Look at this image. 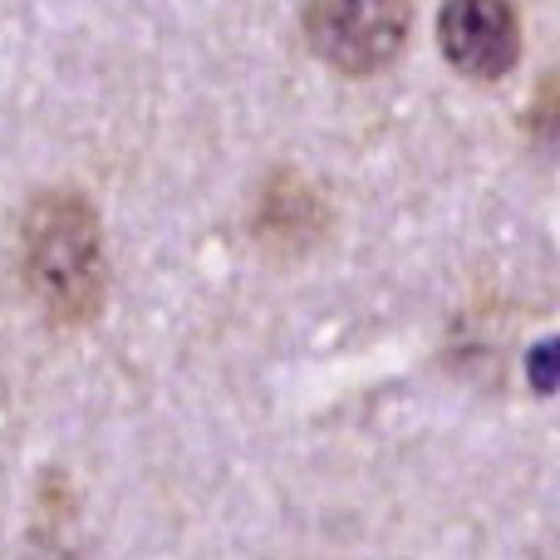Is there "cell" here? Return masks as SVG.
Listing matches in <instances>:
<instances>
[{
  "label": "cell",
  "mask_w": 560,
  "mask_h": 560,
  "mask_svg": "<svg viewBox=\"0 0 560 560\" xmlns=\"http://www.w3.org/2000/svg\"><path fill=\"white\" fill-rule=\"evenodd\" d=\"M526 378H532L536 394H556L560 388V335L541 339V345L526 354Z\"/></svg>",
  "instance_id": "obj_6"
},
{
  "label": "cell",
  "mask_w": 560,
  "mask_h": 560,
  "mask_svg": "<svg viewBox=\"0 0 560 560\" xmlns=\"http://www.w3.org/2000/svg\"><path fill=\"white\" fill-rule=\"evenodd\" d=\"M532 138H536V148H541V153L560 167V84L546 89L541 104H536V114H532Z\"/></svg>",
  "instance_id": "obj_5"
},
{
  "label": "cell",
  "mask_w": 560,
  "mask_h": 560,
  "mask_svg": "<svg viewBox=\"0 0 560 560\" xmlns=\"http://www.w3.org/2000/svg\"><path fill=\"white\" fill-rule=\"evenodd\" d=\"M305 45L335 74L364 79L388 69L408 45L413 5L408 0H305Z\"/></svg>",
  "instance_id": "obj_2"
},
{
  "label": "cell",
  "mask_w": 560,
  "mask_h": 560,
  "mask_svg": "<svg viewBox=\"0 0 560 560\" xmlns=\"http://www.w3.org/2000/svg\"><path fill=\"white\" fill-rule=\"evenodd\" d=\"M20 271L49 325L84 329L104 310V226L84 192L49 187L25 207Z\"/></svg>",
  "instance_id": "obj_1"
},
{
  "label": "cell",
  "mask_w": 560,
  "mask_h": 560,
  "mask_svg": "<svg viewBox=\"0 0 560 560\" xmlns=\"http://www.w3.org/2000/svg\"><path fill=\"white\" fill-rule=\"evenodd\" d=\"M329 232V207L300 173H276L256 202V236L276 256H305Z\"/></svg>",
  "instance_id": "obj_4"
},
{
  "label": "cell",
  "mask_w": 560,
  "mask_h": 560,
  "mask_svg": "<svg viewBox=\"0 0 560 560\" xmlns=\"http://www.w3.org/2000/svg\"><path fill=\"white\" fill-rule=\"evenodd\" d=\"M438 49L457 74L497 84L522 59V20L512 0H443L438 10Z\"/></svg>",
  "instance_id": "obj_3"
}]
</instances>
